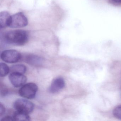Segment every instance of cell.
Instances as JSON below:
<instances>
[{
	"instance_id": "15",
	"label": "cell",
	"mask_w": 121,
	"mask_h": 121,
	"mask_svg": "<svg viewBox=\"0 0 121 121\" xmlns=\"http://www.w3.org/2000/svg\"><path fill=\"white\" fill-rule=\"evenodd\" d=\"M5 112V108L1 103L0 104V115L2 116Z\"/></svg>"
},
{
	"instance_id": "10",
	"label": "cell",
	"mask_w": 121,
	"mask_h": 121,
	"mask_svg": "<svg viewBox=\"0 0 121 121\" xmlns=\"http://www.w3.org/2000/svg\"><path fill=\"white\" fill-rule=\"evenodd\" d=\"M15 121H29L31 120L28 114L16 111L13 116Z\"/></svg>"
},
{
	"instance_id": "14",
	"label": "cell",
	"mask_w": 121,
	"mask_h": 121,
	"mask_svg": "<svg viewBox=\"0 0 121 121\" xmlns=\"http://www.w3.org/2000/svg\"><path fill=\"white\" fill-rule=\"evenodd\" d=\"M1 121H15L13 117L7 116L5 117H4L2 118L1 120Z\"/></svg>"
},
{
	"instance_id": "6",
	"label": "cell",
	"mask_w": 121,
	"mask_h": 121,
	"mask_svg": "<svg viewBox=\"0 0 121 121\" xmlns=\"http://www.w3.org/2000/svg\"><path fill=\"white\" fill-rule=\"evenodd\" d=\"M9 79L12 85L15 87H22L27 80L26 76L23 73L13 72L9 76Z\"/></svg>"
},
{
	"instance_id": "16",
	"label": "cell",
	"mask_w": 121,
	"mask_h": 121,
	"mask_svg": "<svg viewBox=\"0 0 121 121\" xmlns=\"http://www.w3.org/2000/svg\"><path fill=\"white\" fill-rule=\"evenodd\" d=\"M112 3L115 5H120L121 4V0H110Z\"/></svg>"
},
{
	"instance_id": "9",
	"label": "cell",
	"mask_w": 121,
	"mask_h": 121,
	"mask_svg": "<svg viewBox=\"0 0 121 121\" xmlns=\"http://www.w3.org/2000/svg\"><path fill=\"white\" fill-rule=\"evenodd\" d=\"M27 63L35 66H41L43 64V60L39 56L34 55H28L26 58Z\"/></svg>"
},
{
	"instance_id": "7",
	"label": "cell",
	"mask_w": 121,
	"mask_h": 121,
	"mask_svg": "<svg viewBox=\"0 0 121 121\" xmlns=\"http://www.w3.org/2000/svg\"><path fill=\"white\" fill-rule=\"evenodd\" d=\"M65 82L62 77H58L53 80L49 88V92L56 93L62 90L65 87Z\"/></svg>"
},
{
	"instance_id": "5",
	"label": "cell",
	"mask_w": 121,
	"mask_h": 121,
	"mask_svg": "<svg viewBox=\"0 0 121 121\" xmlns=\"http://www.w3.org/2000/svg\"><path fill=\"white\" fill-rule=\"evenodd\" d=\"M0 58L3 61L9 63H15L18 62L22 58L21 54L15 50H7L2 52Z\"/></svg>"
},
{
	"instance_id": "12",
	"label": "cell",
	"mask_w": 121,
	"mask_h": 121,
	"mask_svg": "<svg viewBox=\"0 0 121 121\" xmlns=\"http://www.w3.org/2000/svg\"><path fill=\"white\" fill-rule=\"evenodd\" d=\"M0 75L1 77H3L6 76L9 73L10 69L7 64L4 63H0Z\"/></svg>"
},
{
	"instance_id": "4",
	"label": "cell",
	"mask_w": 121,
	"mask_h": 121,
	"mask_svg": "<svg viewBox=\"0 0 121 121\" xmlns=\"http://www.w3.org/2000/svg\"><path fill=\"white\" fill-rule=\"evenodd\" d=\"M28 20L22 12H19L11 16L9 27L12 28H19L26 26L28 24Z\"/></svg>"
},
{
	"instance_id": "2",
	"label": "cell",
	"mask_w": 121,
	"mask_h": 121,
	"mask_svg": "<svg viewBox=\"0 0 121 121\" xmlns=\"http://www.w3.org/2000/svg\"><path fill=\"white\" fill-rule=\"evenodd\" d=\"M37 86L34 83H29L21 87L19 90L20 95L25 98H34L38 91Z\"/></svg>"
},
{
	"instance_id": "11",
	"label": "cell",
	"mask_w": 121,
	"mask_h": 121,
	"mask_svg": "<svg viewBox=\"0 0 121 121\" xmlns=\"http://www.w3.org/2000/svg\"><path fill=\"white\" fill-rule=\"evenodd\" d=\"M27 70L26 67L22 64H17L12 66L10 68V71L15 73H26Z\"/></svg>"
},
{
	"instance_id": "8",
	"label": "cell",
	"mask_w": 121,
	"mask_h": 121,
	"mask_svg": "<svg viewBox=\"0 0 121 121\" xmlns=\"http://www.w3.org/2000/svg\"><path fill=\"white\" fill-rule=\"evenodd\" d=\"M11 16L7 12L4 11L0 13V28H4L9 27Z\"/></svg>"
},
{
	"instance_id": "13",
	"label": "cell",
	"mask_w": 121,
	"mask_h": 121,
	"mask_svg": "<svg viewBox=\"0 0 121 121\" xmlns=\"http://www.w3.org/2000/svg\"><path fill=\"white\" fill-rule=\"evenodd\" d=\"M113 113L115 117L121 120V105L116 107L113 110Z\"/></svg>"
},
{
	"instance_id": "1",
	"label": "cell",
	"mask_w": 121,
	"mask_h": 121,
	"mask_svg": "<svg viewBox=\"0 0 121 121\" xmlns=\"http://www.w3.org/2000/svg\"><path fill=\"white\" fill-rule=\"evenodd\" d=\"M5 41L9 44L17 46L25 45L28 42L29 36L26 31L16 30L9 31L4 35Z\"/></svg>"
},
{
	"instance_id": "3",
	"label": "cell",
	"mask_w": 121,
	"mask_h": 121,
	"mask_svg": "<svg viewBox=\"0 0 121 121\" xmlns=\"http://www.w3.org/2000/svg\"><path fill=\"white\" fill-rule=\"evenodd\" d=\"M13 107L17 111L27 114L31 112L34 108V105L32 102L24 99L17 100L14 102Z\"/></svg>"
}]
</instances>
